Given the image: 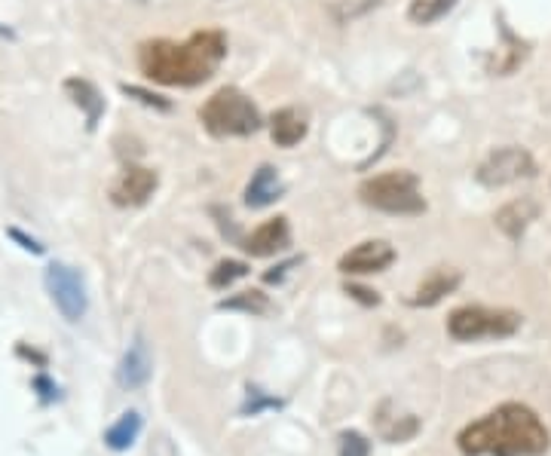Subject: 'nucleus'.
Instances as JSON below:
<instances>
[{"instance_id":"6e6552de","label":"nucleus","mask_w":551,"mask_h":456,"mask_svg":"<svg viewBox=\"0 0 551 456\" xmlns=\"http://www.w3.org/2000/svg\"><path fill=\"white\" fill-rule=\"evenodd\" d=\"M392 261H395V248L386 239H368V242H359L356 248H349L340 258L337 270L346 276H371L392 267Z\"/></svg>"},{"instance_id":"4be33fe9","label":"nucleus","mask_w":551,"mask_h":456,"mask_svg":"<svg viewBox=\"0 0 551 456\" xmlns=\"http://www.w3.org/2000/svg\"><path fill=\"white\" fill-rule=\"evenodd\" d=\"M120 89H123V95H132L135 101H141V105H147V108H157V111H169V108H172L166 98H160V95H154V92H147V89H141V86L123 83Z\"/></svg>"},{"instance_id":"0eeeda50","label":"nucleus","mask_w":551,"mask_h":456,"mask_svg":"<svg viewBox=\"0 0 551 456\" xmlns=\"http://www.w3.org/2000/svg\"><path fill=\"white\" fill-rule=\"evenodd\" d=\"M46 291H49V297H53V303L68 322H80L86 316V307H89L86 282L74 267L49 264L46 267Z\"/></svg>"},{"instance_id":"9b49d317","label":"nucleus","mask_w":551,"mask_h":456,"mask_svg":"<svg viewBox=\"0 0 551 456\" xmlns=\"http://www.w3.org/2000/svg\"><path fill=\"white\" fill-rule=\"evenodd\" d=\"M150 374H154V359H150V349L144 343V337H135L129 343V349L123 352L120 368H117V380L123 389H141L147 386Z\"/></svg>"},{"instance_id":"6ab92c4d","label":"nucleus","mask_w":551,"mask_h":456,"mask_svg":"<svg viewBox=\"0 0 551 456\" xmlns=\"http://www.w3.org/2000/svg\"><path fill=\"white\" fill-rule=\"evenodd\" d=\"M221 310H242V313H267L270 310V300L261 291H242L230 300L221 303Z\"/></svg>"},{"instance_id":"bb28decb","label":"nucleus","mask_w":551,"mask_h":456,"mask_svg":"<svg viewBox=\"0 0 551 456\" xmlns=\"http://www.w3.org/2000/svg\"><path fill=\"white\" fill-rule=\"evenodd\" d=\"M0 37H13V31L7 25H0Z\"/></svg>"},{"instance_id":"2eb2a0df","label":"nucleus","mask_w":551,"mask_h":456,"mask_svg":"<svg viewBox=\"0 0 551 456\" xmlns=\"http://www.w3.org/2000/svg\"><path fill=\"white\" fill-rule=\"evenodd\" d=\"M65 92L74 98L77 108H83V114H86V129L92 132V129L98 126V120H102V114H105V98H102V92H98L89 80H80V77L65 80Z\"/></svg>"},{"instance_id":"f8f14e48","label":"nucleus","mask_w":551,"mask_h":456,"mask_svg":"<svg viewBox=\"0 0 551 456\" xmlns=\"http://www.w3.org/2000/svg\"><path fill=\"white\" fill-rule=\"evenodd\" d=\"M536 215H539L536 202L530 196H521V199H512L509 206H503L496 212V227L503 230L512 242H518L527 233V227L536 221Z\"/></svg>"},{"instance_id":"a211bd4d","label":"nucleus","mask_w":551,"mask_h":456,"mask_svg":"<svg viewBox=\"0 0 551 456\" xmlns=\"http://www.w3.org/2000/svg\"><path fill=\"white\" fill-rule=\"evenodd\" d=\"M454 7H457V0H411L408 19L414 25H432V22L444 19Z\"/></svg>"},{"instance_id":"1a4fd4ad","label":"nucleus","mask_w":551,"mask_h":456,"mask_svg":"<svg viewBox=\"0 0 551 456\" xmlns=\"http://www.w3.org/2000/svg\"><path fill=\"white\" fill-rule=\"evenodd\" d=\"M160 178L154 169H144V166H129L123 169V175L114 181L111 187V199H114V206L120 209H138L144 206V202L154 196Z\"/></svg>"},{"instance_id":"7ed1b4c3","label":"nucleus","mask_w":551,"mask_h":456,"mask_svg":"<svg viewBox=\"0 0 551 456\" xmlns=\"http://www.w3.org/2000/svg\"><path fill=\"white\" fill-rule=\"evenodd\" d=\"M199 120H203L206 132L215 138H242L261 129V114L252 105V98L233 86L218 89L206 105L199 108Z\"/></svg>"},{"instance_id":"5701e85b","label":"nucleus","mask_w":551,"mask_h":456,"mask_svg":"<svg viewBox=\"0 0 551 456\" xmlns=\"http://www.w3.org/2000/svg\"><path fill=\"white\" fill-rule=\"evenodd\" d=\"M10 236H13V239H16V242H19V245H22L25 251H31V255H43V245H40L37 239L25 236L22 230H16V227H13V230H10Z\"/></svg>"},{"instance_id":"39448f33","label":"nucleus","mask_w":551,"mask_h":456,"mask_svg":"<svg viewBox=\"0 0 551 456\" xmlns=\"http://www.w3.org/2000/svg\"><path fill=\"white\" fill-rule=\"evenodd\" d=\"M521 328V316L515 310H487V307H460L447 319V334L469 343L481 337H512Z\"/></svg>"},{"instance_id":"393cba45","label":"nucleus","mask_w":551,"mask_h":456,"mask_svg":"<svg viewBox=\"0 0 551 456\" xmlns=\"http://www.w3.org/2000/svg\"><path fill=\"white\" fill-rule=\"evenodd\" d=\"M34 389H40V395H43V401H53V398H59V386H53L46 377H34Z\"/></svg>"},{"instance_id":"423d86ee","label":"nucleus","mask_w":551,"mask_h":456,"mask_svg":"<svg viewBox=\"0 0 551 456\" xmlns=\"http://www.w3.org/2000/svg\"><path fill=\"white\" fill-rule=\"evenodd\" d=\"M536 175V163L530 157V150L518 147V144H509V147H496L493 154H487V160L478 166L475 178L496 190V187H509L521 178H533Z\"/></svg>"},{"instance_id":"f3484780","label":"nucleus","mask_w":551,"mask_h":456,"mask_svg":"<svg viewBox=\"0 0 551 456\" xmlns=\"http://www.w3.org/2000/svg\"><path fill=\"white\" fill-rule=\"evenodd\" d=\"M138 435H141V414H138V411H126V414H120V420L105 432V444H108L111 450L123 453V450H129V447L138 441Z\"/></svg>"},{"instance_id":"b1692460","label":"nucleus","mask_w":551,"mask_h":456,"mask_svg":"<svg viewBox=\"0 0 551 456\" xmlns=\"http://www.w3.org/2000/svg\"><path fill=\"white\" fill-rule=\"evenodd\" d=\"M346 294L359 297L362 303H368V307H377V303H380V297H377L374 291H368V288H359V285H346Z\"/></svg>"},{"instance_id":"9d476101","label":"nucleus","mask_w":551,"mask_h":456,"mask_svg":"<svg viewBox=\"0 0 551 456\" xmlns=\"http://www.w3.org/2000/svg\"><path fill=\"white\" fill-rule=\"evenodd\" d=\"M291 245V227L285 218H270L267 224L255 227L242 239V248L248 251L252 258H270V255H279Z\"/></svg>"},{"instance_id":"f03ea898","label":"nucleus","mask_w":551,"mask_h":456,"mask_svg":"<svg viewBox=\"0 0 551 456\" xmlns=\"http://www.w3.org/2000/svg\"><path fill=\"white\" fill-rule=\"evenodd\" d=\"M227 56V40L221 31H199L187 43L150 40L141 46L138 65L144 77L166 86H196L212 77Z\"/></svg>"},{"instance_id":"f257e3e1","label":"nucleus","mask_w":551,"mask_h":456,"mask_svg":"<svg viewBox=\"0 0 551 456\" xmlns=\"http://www.w3.org/2000/svg\"><path fill=\"white\" fill-rule=\"evenodd\" d=\"M457 444L466 456H542L551 435L536 411L509 401L466 426Z\"/></svg>"},{"instance_id":"20e7f679","label":"nucleus","mask_w":551,"mask_h":456,"mask_svg":"<svg viewBox=\"0 0 551 456\" xmlns=\"http://www.w3.org/2000/svg\"><path fill=\"white\" fill-rule=\"evenodd\" d=\"M365 206L386 212V215H423L426 199L420 193V181L414 172H386L374 175L359 187Z\"/></svg>"},{"instance_id":"412c9836","label":"nucleus","mask_w":551,"mask_h":456,"mask_svg":"<svg viewBox=\"0 0 551 456\" xmlns=\"http://www.w3.org/2000/svg\"><path fill=\"white\" fill-rule=\"evenodd\" d=\"M340 456H371V441L362 432H343L340 435Z\"/></svg>"},{"instance_id":"aec40b11","label":"nucleus","mask_w":551,"mask_h":456,"mask_svg":"<svg viewBox=\"0 0 551 456\" xmlns=\"http://www.w3.org/2000/svg\"><path fill=\"white\" fill-rule=\"evenodd\" d=\"M242 276H248V264H242V261H221L215 270H212V276H209V285L212 288H230L236 279H242Z\"/></svg>"},{"instance_id":"ddd939ff","label":"nucleus","mask_w":551,"mask_h":456,"mask_svg":"<svg viewBox=\"0 0 551 456\" xmlns=\"http://www.w3.org/2000/svg\"><path fill=\"white\" fill-rule=\"evenodd\" d=\"M460 282H463V276L457 270H435V273H429L417 285V291L411 297V307H435V303L444 300L450 291H457Z\"/></svg>"},{"instance_id":"4468645a","label":"nucleus","mask_w":551,"mask_h":456,"mask_svg":"<svg viewBox=\"0 0 551 456\" xmlns=\"http://www.w3.org/2000/svg\"><path fill=\"white\" fill-rule=\"evenodd\" d=\"M282 196V181H279V172L273 166H261L252 181L245 187V206L248 209H267L273 202Z\"/></svg>"},{"instance_id":"dca6fc26","label":"nucleus","mask_w":551,"mask_h":456,"mask_svg":"<svg viewBox=\"0 0 551 456\" xmlns=\"http://www.w3.org/2000/svg\"><path fill=\"white\" fill-rule=\"evenodd\" d=\"M304 135H307V120H304V114H300V111L282 108V111H276L270 117V138H273V144L294 147V144L304 141Z\"/></svg>"},{"instance_id":"a878e982","label":"nucleus","mask_w":551,"mask_h":456,"mask_svg":"<svg viewBox=\"0 0 551 456\" xmlns=\"http://www.w3.org/2000/svg\"><path fill=\"white\" fill-rule=\"evenodd\" d=\"M294 264H297V261H288V264H282V267H276V273H267L264 279H267V282H279V279L285 276V270H291Z\"/></svg>"}]
</instances>
